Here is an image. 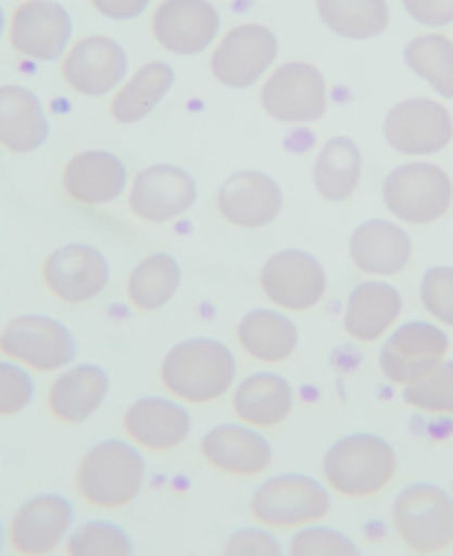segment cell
Returning <instances> with one entry per match:
<instances>
[{"mask_svg": "<svg viewBox=\"0 0 453 556\" xmlns=\"http://www.w3.org/2000/svg\"><path fill=\"white\" fill-rule=\"evenodd\" d=\"M34 400V380L16 363L0 361V420L21 415Z\"/></svg>", "mask_w": 453, "mask_h": 556, "instance_id": "38", "label": "cell"}, {"mask_svg": "<svg viewBox=\"0 0 453 556\" xmlns=\"http://www.w3.org/2000/svg\"><path fill=\"white\" fill-rule=\"evenodd\" d=\"M399 472L394 446L372 433H354L323 457V477L328 489L343 500L365 502L390 489Z\"/></svg>", "mask_w": 453, "mask_h": 556, "instance_id": "3", "label": "cell"}, {"mask_svg": "<svg viewBox=\"0 0 453 556\" xmlns=\"http://www.w3.org/2000/svg\"><path fill=\"white\" fill-rule=\"evenodd\" d=\"M181 267L175 256L155 252L142 258L126 278V301L140 314L166 307L179 292Z\"/></svg>", "mask_w": 453, "mask_h": 556, "instance_id": "32", "label": "cell"}, {"mask_svg": "<svg viewBox=\"0 0 453 556\" xmlns=\"http://www.w3.org/2000/svg\"><path fill=\"white\" fill-rule=\"evenodd\" d=\"M60 186L72 203L100 207L126 192L128 170L117 155L102 149H87L64 164Z\"/></svg>", "mask_w": 453, "mask_h": 556, "instance_id": "22", "label": "cell"}, {"mask_svg": "<svg viewBox=\"0 0 453 556\" xmlns=\"http://www.w3.org/2000/svg\"><path fill=\"white\" fill-rule=\"evenodd\" d=\"M403 62L436 98L453 100V36L444 29H425L405 45Z\"/></svg>", "mask_w": 453, "mask_h": 556, "instance_id": "33", "label": "cell"}, {"mask_svg": "<svg viewBox=\"0 0 453 556\" xmlns=\"http://www.w3.org/2000/svg\"><path fill=\"white\" fill-rule=\"evenodd\" d=\"M363 168L365 162L358 144L354 139L339 135L320 147L312 166V184L320 199L343 203L356 194Z\"/></svg>", "mask_w": 453, "mask_h": 556, "instance_id": "30", "label": "cell"}, {"mask_svg": "<svg viewBox=\"0 0 453 556\" xmlns=\"http://www.w3.org/2000/svg\"><path fill=\"white\" fill-rule=\"evenodd\" d=\"M158 376L162 389L177 402L206 406L232 391L237 361L215 338H188L166 352Z\"/></svg>", "mask_w": 453, "mask_h": 556, "instance_id": "1", "label": "cell"}, {"mask_svg": "<svg viewBox=\"0 0 453 556\" xmlns=\"http://www.w3.org/2000/svg\"><path fill=\"white\" fill-rule=\"evenodd\" d=\"M259 106L279 124H314L330 109L328 78L307 60L275 64L262 80Z\"/></svg>", "mask_w": 453, "mask_h": 556, "instance_id": "5", "label": "cell"}, {"mask_svg": "<svg viewBox=\"0 0 453 556\" xmlns=\"http://www.w3.org/2000/svg\"><path fill=\"white\" fill-rule=\"evenodd\" d=\"M332 513L330 493L307 475H281L264 481L250 500V517L268 530L297 532Z\"/></svg>", "mask_w": 453, "mask_h": 556, "instance_id": "7", "label": "cell"}, {"mask_svg": "<svg viewBox=\"0 0 453 556\" xmlns=\"http://www.w3.org/2000/svg\"><path fill=\"white\" fill-rule=\"evenodd\" d=\"M449 336L433 323L412 320L387 333L378 367L385 380L407 387L436 371L449 356Z\"/></svg>", "mask_w": 453, "mask_h": 556, "instance_id": "13", "label": "cell"}, {"mask_svg": "<svg viewBox=\"0 0 453 556\" xmlns=\"http://www.w3.org/2000/svg\"><path fill=\"white\" fill-rule=\"evenodd\" d=\"M202 459L217 472L235 479H256L270 470V442L246 425H219L200 440Z\"/></svg>", "mask_w": 453, "mask_h": 556, "instance_id": "21", "label": "cell"}, {"mask_svg": "<svg viewBox=\"0 0 453 556\" xmlns=\"http://www.w3.org/2000/svg\"><path fill=\"white\" fill-rule=\"evenodd\" d=\"M420 303L436 323L453 329V267L436 265L425 271Z\"/></svg>", "mask_w": 453, "mask_h": 556, "instance_id": "36", "label": "cell"}, {"mask_svg": "<svg viewBox=\"0 0 453 556\" xmlns=\"http://www.w3.org/2000/svg\"><path fill=\"white\" fill-rule=\"evenodd\" d=\"M230 406L241 425L256 431H273L292 415L294 389L279 374H252L235 387Z\"/></svg>", "mask_w": 453, "mask_h": 556, "instance_id": "27", "label": "cell"}, {"mask_svg": "<svg viewBox=\"0 0 453 556\" xmlns=\"http://www.w3.org/2000/svg\"><path fill=\"white\" fill-rule=\"evenodd\" d=\"M51 132L40 98L21 85H0V151L29 155L38 151Z\"/></svg>", "mask_w": 453, "mask_h": 556, "instance_id": "25", "label": "cell"}, {"mask_svg": "<svg viewBox=\"0 0 453 556\" xmlns=\"http://www.w3.org/2000/svg\"><path fill=\"white\" fill-rule=\"evenodd\" d=\"M175 87V68L164 60H151L128 74L109 96V115L117 124L147 119Z\"/></svg>", "mask_w": 453, "mask_h": 556, "instance_id": "28", "label": "cell"}, {"mask_svg": "<svg viewBox=\"0 0 453 556\" xmlns=\"http://www.w3.org/2000/svg\"><path fill=\"white\" fill-rule=\"evenodd\" d=\"M288 552L294 556H354L358 554V547L343 532L318 528L314 523L297 530Z\"/></svg>", "mask_w": 453, "mask_h": 556, "instance_id": "37", "label": "cell"}, {"mask_svg": "<svg viewBox=\"0 0 453 556\" xmlns=\"http://www.w3.org/2000/svg\"><path fill=\"white\" fill-rule=\"evenodd\" d=\"M403 307L405 301L394 286L385 281H363L348 296L343 331L361 344H374L397 327Z\"/></svg>", "mask_w": 453, "mask_h": 556, "instance_id": "26", "label": "cell"}, {"mask_svg": "<svg viewBox=\"0 0 453 556\" xmlns=\"http://www.w3.org/2000/svg\"><path fill=\"white\" fill-rule=\"evenodd\" d=\"M5 40L29 62H58L74 40V18L58 0H21L8 14Z\"/></svg>", "mask_w": 453, "mask_h": 556, "instance_id": "12", "label": "cell"}, {"mask_svg": "<svg viewBox=\"0 0 453 556\" xmlns=\"http://www.w3.org/2000/svg\"><path fill=\"white\" fill-rule=\"evenodd\" d=\"M153 40L171 55L196 58L222 34V14L211 0H160L151 14Z\"/></svg>", "mask_w": 453, "mask_h": 556, "instance_id": "15", "label": "cell"}, {"mask_svg": "<svg viewBox=\"0 0 453 556\" xmlns=\"http://www.w3.org/2000/svg\"><path fill=\"white\" fill-rule=\"evenodd\" d=\"M219 217L239 230L273 226L284 211V190L268 173L239 170L215 194Z\"/></svg>", "mask_w": 453, "mask_h": 556, "instance_id": "18", "label": "cell"}, {"mask_svg": "<svg viewBox=\"0 0 453 556\" xmlns=\"http://www.w3.org/2000/svg\"><path fill=\"white\" fill-rule=\"evenodd\" d=\"M87 3L104 21L131 23L147 14L153 0H87Z\"/></svg>", "mask_w": 453, "mask_h": 556, "instance_id": "41", "label": "cell"}, {"mask_svg": "<svg viewBox=\"0 0 453 556\" xmlns=\"http://www.w3.org/2000/svg\"><path fill=\"white\" fill-rule=\"evenodd\" d=\"M74 526V508L60 495H40L25 502L8 526V543L12 552L23 556L53 554Z\"/></svg>", "mask_w": 453, "mask_h": 556, "instance_id": "19", "label": "cell"}, {"mask_svg": "<svg viewBox=\"0 0 453 556\" xmlns=\"http://www.w3.org/2000/svg\"><path fill=\"white\" fill-rule=\"evenodd\" d=\"M111 269L106 256L87 243H70L53 250L40 267L45 290L64 305L96 301L109 286Z\"/></svg>", "mask_w": 453, "mask_h": 556, "instance_id": "16", "label": "cell"}, {"mask_svg": "<svg viewBox=\"0 0 453 556\" xmlns=\"http://www.w3.org/2000/svg\"><path fill=\"white\" fill-rule=\"evenodd\" d=\"M392 523L401 543L416 554L453 547V497L433 483H412L397 497Z\"/></svg>", "mask_w": 453, "mask_h": 556, "instance_id": "10", "label": "cell"}, {"mask_svg": "<svg viewBox=\"0 0 453 556\" xmlns=\"http://www.w3.org/2000/svg\"><path fill=\"white\" fill-rule=\"evenodd\" d=\"M58 66L64 87L72 93L106 98L128 76V53L106 34H85L72 40Z\"/></svg>", "mask_w": 453, "mask_h": 556, "instance_id": "11", "label": "cell"}, {"mask_svg": "<svg viewBox=\"0 0 453 556\" xmlns=\"http://www.w3.org/2000/svg\"><path fill=\"white\" fill-rule=\"evenodd\" d=\"M235 338L250 361L264 365L290 361L299 346V329L281 309H254L246 314L237 325Z\"/></svg>", "mask_w": 453, "mask_h": 556, "instance_id": "29", "label": "cell"}, {"mask_svg": "<svg viewBox=\"0 0 453 556\" xmlns=\"http://www.w3.org/2000/svg\"><path fill=\"white\" fill-rule=\"evenodd\" d=\"M0 356L29 374L47 376L76 358V338L55 318L42 314L16 316L0 329Z\"/></svg>", "mask_w": 453, "mask_h": 556, "instance_id": "9", "label": "cell"}, {"mask_svg": "<svg viewBox=\"0 0 453 556\" xmlns=\"http://www.w3.org/2000/svg\"><path fill=\"white\" fill-rule=\"evenodd\" d=\"M144 479L147 464L138 446L126 440H106L80 459L74 489L89 508L113 513L131 506L140 497Z\"/></svg>", "mask_w": 453, "mask_h": 556, "instance_id": "2", "label": "cell"}, {"mask_svg": "<svg viewBox=\"0 0 453 556\" xmlns=\"http://www.w3.org/2000/svg\"><path fill=\"white\" fill-rule=\"evenodd\" d=\"M382 137L399 155L412 160L433 157L453 142V113L440 98H405L387 111Z\"/></svg>", "mask_w": 453, "mask_h": 556, "instance_id": "8", "label": "cell"}, {"mask_svg": "<svg viewBox=\"0 0 453 556\" xmlns=\"http://www.w3.org/2000/svg\"><path fill=\"white\" fill-rule=\"evenodd\" d=\"M403 12L423 29H449L453 25V0H401Z\"/></svg>", "mask_w": 453, "mask_h": 556, "instance_id": "39", "label": "cell"}, {"mask_svg": "<svg viewBox=\"0 0 453 556\" xmlns=\"http://www.w3.org/2000/svg\"><path fill=\"white\" fill-rule=\"evenodd\" d=\"M403 402L423 415L453 417V361H444L423 380L403 387Z\"/></svg>", "mask_w": 453, "mask_h": 556, "instance_id": "34", "label": "cell"}, {"mask_svg": "<svg viewBox=\"0 0 453 556\" xmlns=\"http://www.w3.org/2000/svg\"><path fill=\"white\" fill-rule=\"evenodd\" d=\"M226 554H243V556H277L284 554L279 539H275L268 528L266 530H241L232 534V539L224 547Z\"/></svg>", "mask_w": 453, "mask_h": 556, "instance_id": "40", "label": "cell"}, {"mask_svg": "<svg viewBox=\"0 0 453 556\" xmlns=\"http://www.w3.org/2000/svg\"><path fill=\"white\" fill-rule=\"evenodd\" d=\"M380 197L392 217L410 226H431L451 211L453 181L442 166L412 160L385 177Z\"/></svg>", "mask_w": 453, "mask_h": 556, "instance_id": "4", "label": "cell"}, {"mask_svg": "<svg viewBox=\"0 0 453 556\" xmlns=\"http://www.w3.org/2000/svg\"><path fill=\"white\" fill-rule=\"evenodd\" d=\"M196 177L177 164H153L128 181V211L149 224H171L198 203Z\"/></svg>", "mask_w": 453, "mask_h": 556, "instance_id": "17", "label": "cell"}, {"mask_svg": "<svg viewBox=\"0 0 453 556\" xmlns=\"http://www.w3.org/2000/svg\"><path fill=\"white\" fill-rule=\"evenodd\" d=\"M0 549H3V530H0Z\"/></svg>", "mask_w": 453, "mask_h": 556, "instance_id": "43", "label": "cell"}, {"mask_svg": "<svg viewBox=\"0 0 453 556\" xmlns=\"http://www.w3.org/2000/svg\"><path fill=\"white\" fill-rule=\"evenodd\" d=\"M5 25H8V12L3 5H0V40L5 38Z\"/></svg>", "mask_w": 453, "mask_h": 556, "instance_id": "42", "label": "cell"}, {"mask_svg": "<svg viewBox=\"0 0 453 556\" xmlns=\"http://www.w3.org/2000/svg\"><path fill=\"white\" fill-rule=\"evenodd\" d=\"M279 38L264 23H237L211 47L209 66L213 78L235 91H246L262 83L279 60Z\"/></svg>", "mask_w": 453, "mask_h": 556, "instance_id": "6", "label": "cell"}, {"mask_svg": "<svg viewBox=\"0 0 453 556\" xmlns=\"http://www.w3.org/2000/svg\"><path fill=\"white\" fill-rule=\"evenodd\" d=\"M330 278L326 267L310 252L281 250L273 254L259 274V288L281 312L303 314L326 296Z\"/></svg>", "mask_w": 453, "mask_h": 556, "instance_id": "14", "label": "cell"}, {"mask_svg": "<svg viewBox=\"0 0 453 556\" xmlns=\"http://www.w3.org/2000/svg\"><path fill=\"white\" fill-rule=\"evenodd\" d=\"M348 250L354 267L376 278L403 274L414 256L410 235L401 226L385 219L361 224L352 232Z\"/></svg>", "mask_w": 453, "mask_h": 556, "instance_id": "23", "label": "cell"}, {"mask_svg": "<svg viewBox=\"0 0 453 556\" xmlns=\"http://www.w3.org/2000/svg\"><path fill=\"white\" fill-rule=\"evenodd\" d=\"M318 21L343 40L367 42L392 25L390 0H314Z\"/></svg>", "mask_w": 453, "mask_h": 556, "instance_id": "31", "label": "cell"}, {"mask_svg": "<svg viewBox=\"0 0 453 556\" xmlns=\"http://www.w3.org/2000/svg\"><path fill=\"white\" fill-rule=\"evenodd\" d=\"M122 431L134 446L162 455L190 438L192 417L175 397H142L124 410Z\"/></svg>", "mask_w": 453, "mask_h": 556, "instance_id": "20", "label": "cell"}, {"mask_svg": "<svg viewBox=\"0 0 453 556\" xmlns=\"http://www.w3.org/2000/svg\"><path fill=\"white\" fill-rule=\"evenodd\" d=\"M109 395V376L98 365H78L62 371L47 391V410L58 425L80 427L102 408Z\"/></svg>", "mask_w": 453, "mask_h": 556, "instance_id": "24", "label": "cell"}, {"mask_svg": "<svg viewBox=\"0 0 453 556\" xmlns=\"http://www.w3.org/2000/svg\"><path fill=\"white\" fill-rule=\"evenodd\" d=\"M64 552L72 556H126L134 552V543L117 526L93 521L70 536V541L64 543Z\"/></svg>", "mask_w": 453, "mask_h": 556, "instance_id": "35", "label": "cell"}]
</instances>
